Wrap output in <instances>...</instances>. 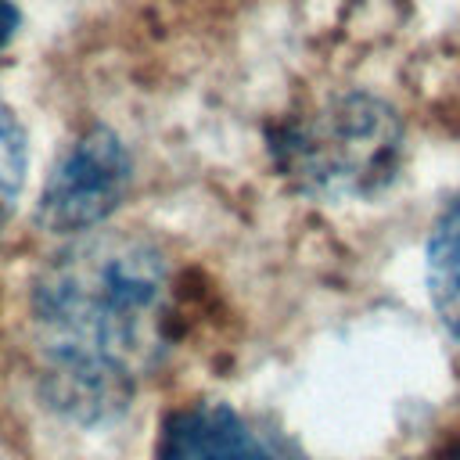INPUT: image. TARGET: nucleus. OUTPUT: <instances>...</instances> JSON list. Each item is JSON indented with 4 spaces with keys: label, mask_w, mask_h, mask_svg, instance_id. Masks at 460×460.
Returning <instances> with one entry per match:
<instances>
[{
    "label": "nucleus",
    "mask_w": 460,
    "mask_h": 460,
    "mask_svg": "<svg viewBox=\"0 0 460 460\" xmlns=\"http://www.w3.org/2000/svg\"><path fill=\"white\" fill-rule=\"evenodd\" d=\"M428 298L442 327L460 341V194L442 208L428 237Z\"/></svg>",
    "instance_id": "nucleus-5"
},
{
    "label": "nucleus",
    "mask_w": 460,
    "mask_h": 460,
    "mask_svg": "<svg viewBox=\"0 0 460 460\" xmlns=\"http://www.w3.org/2000/svg\"><path fill=\"white\" fill-rule=\"evenodd\" d=\"M395 115L363 93L338 97L302 119L284 140V162L313 194H363L377 190L399 158Z\"/></svg>",
    "instance_id": "nucleus-2"
},
{
    "label": "nucleus",
    "mask_w": 460,
    "mask_h": 460,
    "mask_svg": "<svg viewBox=\"0 0 460 460\" xmlns=\"http://www.w3.org/2000/svg\"><path fill=\"white\" fill-rule=\"evenodd\" d=\"M165 255L129 234H90L32 280L29 316L43 399L79 424L119 417L165 349Z\"/></svg>",
    "instance_id": "nucleus-1"
},
{
    "label": "nucleus",
    "mask_w": 460,
    "mask_h": 460,
    "mask_svg": "<svg viewBox=\"0 0 460 460\" xmlns=\"http://www.w3.org/2000/svg\"><path fill=\"white\" fill-rule=\"evenodd\" d=\"M25 169H29V147H25V129L11 104L0 97V226L11 219L22 187H25Z\"/></svg>",
    "instance_id": "nucleus-6"
},
{
    "label": "nucleus",
    "mask_w": 460,
    "mask_h": 460,
    "mask_svg": "<svg viewBox=\"0 0 460 460\" xmlns=\"http://www.w3.org/2000/svg\"><path fill=\"white\" fill-rule=\"evenodd\" d=\"M129 176H133L129 151L111 129L97 126L83 133L58 158V165L43 183L36 208L40 226H47L50 234H83L97 226L126 198Z\"/></svg>",
    "instance_id": "nucleus-3"
},
{
    "label": "nucleus",
    "mask_w": 460,
    "mask_h": 460,
    "mask_svg": "<svg viewBox=\"0 0 460 460\" xmlns=\"http://www.w3.org/2000/svg\"><path fill=\"white\" fill-rule=\"evenodd\" d=\"M14 32H18V7L11 0H0V47H7Z\"/></svg>",
    "instance_id": "nucleus-7"
},
{
    "label": "nucleus",
    "mask_w": 460,
    "mask_h": 460,
    "mask_svg": "<svg viewBox=\"0 0 460 460\" xmlns=\"http://www.w3.org/2000/svg\"><path fill=\"white\" fill-rule=\"evenodd\" d=\"M155 460H273V453L230 406L198 402L165 420Z\"/></svg>",
    "instance_id": "nucleus-4"
}]
</instances>
